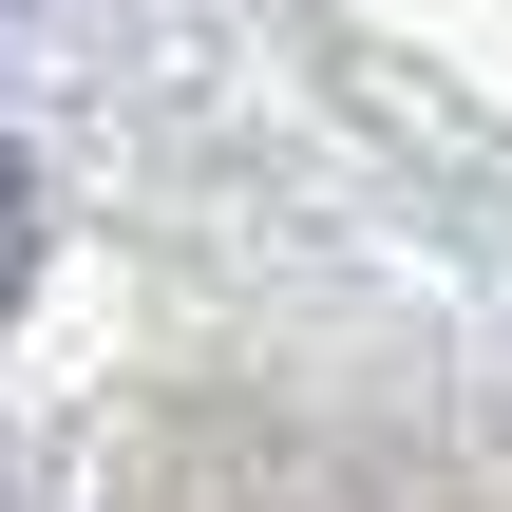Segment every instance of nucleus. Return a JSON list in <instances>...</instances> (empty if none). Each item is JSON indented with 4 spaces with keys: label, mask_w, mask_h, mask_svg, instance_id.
<instances>
[{
    "label": "nucleus",
    "mask_w": 512,
    "mask_h": 512,
    "mask_svg": "<svg viewBox=\"0 0 512 512\" xmlns=\"http://www.w3.org/2000/svg\"><path fill=\"white\" fill-rule=\"evenodd\" d=\"M19 285H38V152L0 133V304H19Z\"/></svg>",
    "instance_id": "obj_1"
}]
</instances>
